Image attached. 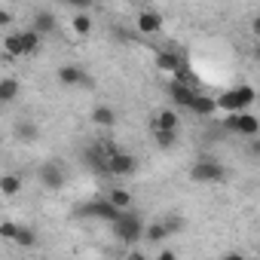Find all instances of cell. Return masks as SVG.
Listing matches in <instances>:
<instances>
[{"label":"cell","mask_w":260,"mask_h":260,"mask_svg":"<svg viewBox=\"0 0 260 260\" xmlns=\"http://www.w3.org/2000/svg\"><path fill=\"white\" fill-rule=\"evenodd\" d=\"M92 122L101 125V128H110V125H116V110L107 107V104H95L92 107Z\"/></svg>","instance_id":"5bb4252c"},{"label":"cell","mask_w":260,"mask_h":260,"mask_svg":"<svg viewBox=\"0 0 260 260\" xmlns=\"http://www.w3.org/2000/svg\"><path fill=\"white\" fill-rule=\"evenodd\" d=\"M214 101H217V110H226V113H248V107L257 101V92H254V86H236V89L220 92Z\"/></svg>","instance_id":"7a4b0ae2"},{"label":"cell","mask_w":260,"mask_h":260,"mask_svg":"<svg viewBox=\"0 0 260 260\" xmlns=\"http://www.w3.org/2000/svg\"><path fill=\"white\" fill-rule=\"evenodd\" d=\"M153 138H156V144L162 150H172L178 144V132H153Z\"/></svg>","instance_id":"d4e9b609"},{"label":"cell","mask_w":260,"mask_h":260,"mask_svg":"<svg viewBox=\"0 0 260 260\" xmlns=\"http://www.w3.org/2000/svg\"><path fill=\"white\" fill-rule=\"evenodd\" d=\"M190 178L196 184H220L226 178V169L217 159H196L193 169H190Z\"/></svg>","instance_id":"3957f363"},{"label":"cell","mask_w":260,"mask_h":260,"mask_svg":"<svg viewBox=\"0 0 260 260\" xmlns=\"http://www.w3.org/2000/svg\"><path fill=\"white\" fill-rule=\"evenodd\" d=\"M223 128H226V132H236V135H245V138H257L260 119L254 113H230L223 119Z\"/></svg>","instance_id":"277c9868"},{"label":"cell","mask_w":260,"mask_h":260,"mask_svg":"<svg viewBox=\"0 0 260 260\" xmlns=\"http://www.w3.org/2000/svg\"><path fill=\"white\" fill-rule=\"evenodd\" d=\"M156 260H178V254H175L172 248H162V251L156 254Z\"/></svg>","instance_id":"f1b7e54d"},{"label":"cell","mask_w":260,"mask_h":260,"mask_svg":"<svg viewBox=\"0 0 260 260\" xmlns=\"http://www.w3.org/2000/svg\"><path fill=\"white\" fill-rule=\"evenodd\" d=\"M107 169H110L113 178H132V175L138 172V159H135L132 153H125V150H116V153L110 156Z\"/></svg>","instance_id":"5b68a950"},{"label":"cell","mask_w":260,"mask_h":260,"mask_svg":"<svg viewBox=\"0 0 260 260\" xmlns=\"http://www.w3.org/2000/svg\"><path fill=\"white\" fill-rule=\"evenodd\" d=\"M156 68L162 71V74H175V77H181L187 68H184V61H181V55L175 52V49H156Z\"/></svg>","instance_id":"ba28073f"},{"label":"cell","mask_w":260,"mask_h":260,"mask_svg":"<svg viewBox=\"0 0 260 260\" xmlns=\"http://www.w3.org/2000/svg\"><path fill=\"white\" fill-rule=\"evenodd\" d=\"M4 52H7L10 58H22V55H25V52H22V31H13V34L4 37Z\"/></svg>","instance_id":"d6986e66"},{"label":"cell","mask_w":260,"mask_h":260,"mask_svg":"<svg viewBox=\"0 0 260 260\" xmlns=\"http://www.w3.org/2000/svg\"><path fill=\"white\" fill-rule=\"evenodd\" d=\"M248 150H251V156H260V138H251V147Z\"/></svg>","instance_id":"d6a6232c"},{"label":"cell","mask_w":260,"mask_h":260,"mask_svg":"<svg viewBox=\"0 0 260 260\" xmlns=\"http://www.w3.org/2000/svg\"><path fill=\"white\" fill-rule=\"evenodd\" d=\"M150 128H153V132H178V113L169 110V107L153 113L150 116Z\"/></svg>","instance_id":"7c38bea8"},{"label":"cell","mask_w":260,"mask_h":260,"mask_svg":"<svg viewBox=\"0 0 260 260\" xmlns=\"http://www.w3.org/2000/svg\"><path fill=\"white\" fill-rule=\"evenodd\" d=\"M19 80L16 77H4V80H0V101H4V104H13L16 98H19Z\"/></svg>","instance_id":"e0dca14e"},{"label":"cell","mask_w":260,"mask_h":260,"mask_svg":"<svg viewBox=\"0 0 260 260\" xmlns=\"http://www.w3.org/2000/svg\"><path fill=\"white\" fill-rule=\"evenodd\" d=\"M64 181H68V175L61 172L58 162H46V166L40 169V184H43V187H49V190H61Z\"/></svg>","instance_id":"30bf717a"},{"label":"cell","mask_w":260,"mask_h":260,"mask_svg":"<svg viewBox=\"0 0 260 260\" xmlns=\"http://www.w3.org/2000/svg\"><path fill=\"white\" fill-rule=\"evenodd\" d=\"M220 260H248V257H245V254H239V251H226Z\"/></svg>","instance_id":"1f68e13d"},{"label":"cell","mask_w":260,"mask_h":260,"mask_svg":"<svg viewBox=\"0 0 260 260\" xmlns=\"http://www.w3.org/2000/svg\"><path fill=\"white\" fill-rule=\"evenodd\" d=\"M55 77H58L61 86H89V83H92L89 74H86L80 64H61V68L55 71Z\"/></svg>","instance_id":"9c48e42d"},{"label":"cell","mask_w":260,"mask_h":260,"mask_svg":"<svg viewBox=\"0 0 260 260\" xmlns=\"http://www.w3.org/2000/svg\"><path fill=\"white\" fill-rule=\"evenodd\" d=\"M31 28L43 37V34H52L55 31V13H49V10H37L34 13V19H31Z\"/></svg>","instance_id":"4fadbf2b"},{"label":"cell","mask_w":260,"mask_h":260,"mask_svg":"<svg viewBox=\"0 0 260 260\" xmlns=\"http://www.w3.org/2000/svg\"><path fill=\"white\" fill-rule=\"evenodd\" d=\"M125 260H147V254H144V251H138V248H132Z\"/></svg>","instance_id":"f546056e"},{"label":"cell","mask_w":260,"mask_h":260,"mask_svg":"<svg viewBox=\"0 0 260 260\" xmlns=\"http://www.w3.org/2000/svg\"><path fill=\"white\" fill-rule=\"evenodd\" d=\"M16 135H19L22 141H37L40 128H37L34 122H28V119H25V122H19V125H16Z\"/></svg>","instance_id":"cb8c5ba5"},{"label":"cell","mask_w":260,"mask_h":260,"mask_svg":"<svg viewBox=\"0 0 260 260\" xmlns=\"http://www.w3.org/2000/svg\"><path fill=\"white\" fill-rule=\"evenodd\" d=\"M19 226H22V223H16V220H4V223H0V236H4L7 242H16Z\"/></svg>","instance_id":"484cf974"},{"label":"cell","mask_w":260,"mask_h":260,"mask_svg":"<svg viewBox=\"0 0 260 260\" xmlns=\"http://www.w3.org/2000/svg\"><path fill=\"white\" fill-rule=\"evenodd\" d=\"M16 245H19V248H37V233H34L31 226H19Z\"/></svg>","instance_id":"603a6c76"},{"label":"cell","mask_w":260,"mask_h":260,"mask_svg":"<svg viewBox=\"0 0 260 260\" xmlns=\"http://www.w3.org/2000/svg\"><path fill=\"white\" fill-rule=\"evenodd\" d=\"M254 58H257V61H260V40H257V43H254Z\"/></svg>","instance_id":"836d02e7"},{"label":"cell","mask_w":260,"mask_h":260,"mask_svg":"<svg viewBox=\"0 0 260 260\" xmlns=\"http://www.w3.org/2000/svg\"><path fill=\"white\" fill-rule=\"evenodd\" d=\"M0 193H4V196H19L22 193V178L7 172L4 178H0Z\"/></svg>","instance_id":"ffe728a7"},{"label":"cell","mask_w":260,"mask_h":260,"mask_svg":"<svg viewBox=\"0 0 260 260\" xmlns=\"http://www.w3.org/2000/svg\"><path fill=\"white\" fill-rule=\"evenodd\" d=\"M166 239H169L166 223H162V220H150L147 230H144V242H147V245H162Z\"/></svg>","instance_id":"9a60e30c"},{"label":"cell","mask_w":260,"mask_h":260,"mask_svg":"<svg viewBox=\"0 0 260 260\" xmlns=\"http://www.w3.org/2000/svg\"><path fill=\"white\" fill-rule=\"evenodd\" d=\"M193 113H196V116H211V113H217V101H214V98H205V95H199V101H196Z\"/></svg>","instance_id":"7402d4cb"},{"label":"cell","mask_w":260,"mask_h":260,"mask_svg":"<svg viewBox=\"0 0 260 260\" xmlns=\"http://www.w3.org/2000/svg\"><path fill=\"white\" fill-rule=\"evenodd\" d=\"M169 95H172V101H175L178 107H187V110H193L196 101H199V92H196L193 86H187V83H178V80L169 86Z\"/></svg>","instance_id":"52a82bcc"},{"label":"cell","mask_w":260,"mask_h":260,"mask_svg":"<svg viewBox=\"0 0 260 260\" xmlns=\"http://www.w3.org/2000/svg\"><path fill=\"white\" fill-rule=\"evenodd\" d=\"M92 16L89 13H74V19H71V28H74V34H80V37H86V34H92Z\"/></svg>","instance_id":"44dd1931"},{"label":"cell","mask_w":260,"mask_h":260,"mask_svg":"<svg viewBox=\"0 0 260 260\" xmlns=\"http://www.w3.org/2000/svg\"><path fill=\"white\" fill-rule=\"evenodd\" d=\"M110 226H113L116 239H119L122 245H128V248H135L138 242H144V230H147V223H144L141 214H135V211H119V217H116Z\"/></svg>","instance_id":"6da1fadb"},{"label":"cell","mask_w":260,"mask_h":260,"mask_svg":"<svg viewBox=\"0 0 260 260\" xmlns=\"http://www.w3.org/2000/svg\"><path fill=\"white\" fill-rule=\"evenodd\" d=\"M251 34L260 40V16H254V19H251Z\"/></svg>","instance_id":"4dcf8cb0"},{"label":"cell","mask_w":260,"mask_h":260,"mask_svg":"<svg viewBox=\"0 0 260 260\" xmlns=\"http://www.w3.org/2000/svg\"><path fill=\"white\" fill-rule=\"evenodd\" d=\"M116 211H128V205H132V193H128V190H122V187H113L107 196H104Z\"/></svg>","instance_id":"2e32d148"},{"label":"cell","mask_w":260,"mask_h":260,"mask_svg":"<svg viewBox=\"0 0 260 260\" xmlns=\"http://www.w3.org/2000/svg\"><path fill=\"white\" fill-rule=\"evenodd\" d=\"M77 214H80V217H98V220H110V223L119 217V211H116V208H113L107 199H92L89 205H80V208H77Z\"/></svg>","instance_id":"8992f818"},{"label":"cell","mask_w":260,"mask_h":260,"mask_svg":"<svg viewBox=\"0 0 260 260\" xmlns=\"http://www.w3.org/2000/svg\"><path fill=\"white\" fill-rule=\"evenodd\" d=\"M40 40H43V37H40L34 28H25V31H22V52H25V55H37V52H40Z\"/></svg>","instance_id":"ac0fdd59"},{"label":"cell","mask_w":260,"mask_h":260,"mask_svg":"<svg viewBox=\"0 0 260 260\" xmlns=\"http://www.w3.org/2000/svg\"><path fill=\"white\" fill-rule=\"evenodd\" d=\"M162 223H166L169 236H172V233H181V230H184V220H181V217H162Z\"/></svg>","instance_id":"4316f807"},{"label":"cell","mask_w":260,"mask_h":260,"mask_svg":"<svg viewBox=\"0 0 260 260\" xmlns=\"http://www.w3.org/2000/svg\"><path fill=\"white\" fill-rule=\"evenodd\" d=\"M10 22H13V13H10L4 4H0V25H10Z\"/></svg>","instance_id":"83f0119b"},{"label":"cell","mask_w":260,"mask_h":260,"mask_svg":"<svg viewBox=\"0 0 260 260\" xmlns=\"http://www.w3.org/2000/svg\"><path fill=\"white\" fill-rule=\"evenodd\" d=\"M135 25H138V31H141V34H159L166 22H162V16H159L156 10H141Z\"/></svg>","instance_id":"8fae6325"}]
</instances>
